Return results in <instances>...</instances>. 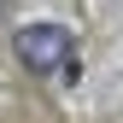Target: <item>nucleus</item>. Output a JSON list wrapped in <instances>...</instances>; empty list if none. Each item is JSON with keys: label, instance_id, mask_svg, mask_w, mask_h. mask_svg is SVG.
<instances>
[{"label": "nucleus", "instance_id": "1", "mask_svg": "<svg viewBox=\"0 0 123 123\" xmlns=\"http://www.w3.org/2000/svg\"><path fill=\"white\" fill-rule=\"evenodd\" d=\"M18 59H24L35 76L70 70V29H59V24H24V29H18Z\"/></svg>", "mask_w": 123, "mask_h": 123}, {"label": "nucleus", "instance_id": "2", "mask_svg": "<svg viewBox=\"0 0 123 123\" xmlns=\"http://www.w3.org/2000/svg\"><path fill=\"white\" fill-rule=\"evenodd\" d=\"M0 12H6V0H0Z\"/></svg>", "mask_w": 123, "mask_h": 123}]
</instances>
